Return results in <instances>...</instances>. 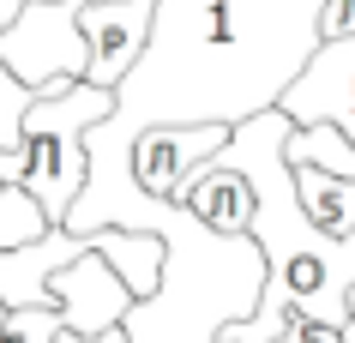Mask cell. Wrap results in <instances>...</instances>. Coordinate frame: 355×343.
<instances>
[{
    "label": "cell",
    "mask_w": 355,
    "mask_h": 343,
    "mask_svg": "<svg viewBox=\"0 0 355 343\" xmlns=\"http://www.w3.org/2000/svg\"><path fill=\"white\" fill-rule=\"evenodd\" d=\"M277 343H343V331H331V325H313V319H289Z\"/></svg>",
    "instance_id": "obj_15"
},
{
    "label": "cell",
    "mask_w": 355,
    "mask_h": 343,
    "mask_svg": "<svg viewBox=\"0 0 355 343\" xmlns=\"http://www.w3.org/2000/svg\"><path fill=\"white\" fill-rule=\"evenodd\" d=\"M295 175V205L301 217L325 235V241H349L355 235V181H343V175H325V169H289Z\"/></svg>",
    "instance_id": "obj_11"
},
{
    "label": "cell",
    "mask_w": 355,
    "mask_h": 343,
    "mask_svg": "<svg viewBox=\"0 0 355 343\" xmlns=\"http://www.w3.org/2000/svg\"><path fill=\"white\" fill-rule=\"evenodd\" d=\"M42 235H49L42 205L24 187H0V253H6V247H24V241H42ZM0 319H6V313H0Z\"/></svg>",
    "instance_id": "obj_13"
},
{
    "label": "cell",
    "mask_w": 355,
    "mask_h": 343,
    "mask_svg": "<svg viewBox=\"0 0 355 343\" xmlns=\"http://www.w3.org/2000/svg\"><path fill=\"white\" fill-rule=\"evenodd\" d=\"M349 319H355V289H349Z\"/></svg>",
    "instance_id": "obj_17"
},
{
    "label": "cell",
    "mask_w": 355,
    "mask_h": 343,
    "mask_svg": "<svg viewBox=\"0 0 355 343\" xmlns=\"http://www.w3.org/2000/svg\"><path fill=\"white\" fill-rule=\"evenodd\" d=\"M150 6L157 0H103V6H78L73 24L85 37V85L114 91L132 73V60L150 37Z\"/></svg>",
    "instance_id": "obj_6"
},
{
    "label": "cell",
    "mask_w": 355,
    "mask_h": 343,
    "mask_svg": "<svg viewBox=\"0 0 355 343\" xmlns=\"http://www.w3.org/2000/svg\"><path fill=\"white\" fill-rule=\"evenodd\" d=\"M114 109V91H96V85H42L24 103L19 121V187L31 193L49 217V229H67V211H73L78 187H85V133Z\"/></svg>",
    "instance_id": "obj_3"
},
{
    "label": "cell",
    "mask_w": 355,
    "mask_h": 343,
    "mask_svg": "<svg viewBox=\"0 0 355 343\" xmlns=\"http://www.w3.org/2000/svg\"><path fill=\"white\" fill-rule=\"evenodd\" d=\"M49 301H55L67 337H103V331H121L132 295L121 289V277L109 271V259L91 247V253H78L67 271L49 277Z\"/></svg>",
    "instance_id": "obj_8"
},
{
    "label": "cell",
    "mask_w": 355,
    "mask_h": 343,
    "mask_svg": "<svg viewBox=\"0 0 355 343\" xmlns=\"http://www.w3.org/2000/svg\"><path fill=\"white\" fill-rule=\"evenodd\" d=\"M289 121L277 109L253 114L241 127H229V145L199 169H229L253 187V223L247 235L265 253V289L253 319L229 325L217 343H277L289 319H313L331 331H349V289H355V235L325 241L295 205V175H289Z\"/></svg>",
    "instance_id": "obj_2"
},
{
    "label": "cell",
    "mask_w": 355,
    "mask_h": 343,
    "mask_svg": "<svg viewBox=\"0 0 355 343\" xmlns=\"http://www.w3.org/2000/svg\"><path fill=\"white\" fill-rule=\"evenodd\" d=\"M229 145V127H157L139 133L127 151V175L145 199H181L187 175Z\"/></svg>",
    "instance_id": "obj_7"
},
{
    "label": "cell",
    "mask_w": 355,
    "mask_h": 343,
    "mask_svg": "<svg viewBox=\"0 0 355 343\" xmlns=\"http://www.w3.org/2000/svg\"><path fill=\"white\" fill-rule=\"evenodd\" d=\"M78 253H91V235L73 229H49L42 241L0 253V313H24V307H55L49 301V277L67 271Z\"/></svg>",
    "instance_id": "obj_9"
},
{
    "label": "cell",
    "mask_w": 355,
    "mask_h": 343,
    "mask_svg": "<svg viewBox=\"0 0 355 343\" xmlns=\"http://www.w3.org/2000/svg\"><path fill=\"white\" fill-rule=\"evenodd\" d=\"M181 205L217 235H247V223H253V187L229 169H193L181 187Z\"/></svg>",
    "instance_id": "obj_10"
},
{
    "label": "cell",
    "mask_w": 355,
    "mask_h": 343,
    "mask_svg": "<svg viewBox=\"0 0 355 343\" xmlns=\"http://www.w3.org/2000/svg\"><path fill=\"white\" fill-rule=\"evenodd\" d=\"M277 114L289 127H337L355 151V37L319 42L295 85L277 96Z\"/></svg>",
    "instance_id": "obj_5"
},
{
    "label": "cell",
    "mask_w": 355,
    "mask_h": 343,
    "mask_svg": "<svg viewBox=\"0 0 355 343\" xmlns=\"http://www.w3.org/2000/svg\"><path fill=\"white\" fill-rule=\"evenodd\" d=\"M55 343H127V337H121V331H103V337H67V331H60Z\"/></svg>",
    "instance_id": "obj_16"
},
{
    "label": "cell",
    "mask_w": 355,
    "mask_h": 343,
    "mask_svg": "<svg viewBox=\"0 0 355 343\" xmlns=\"http://www.w3.org/2000/svg\"><path fill=\"white\" fill-rule=\"evenodd\" d=\"M67 325H60L55 307H24V313H6L0 319V343H55Z\"/></svg>",
    "instance_id": "obj_14"
},
{
    "label": "cell",
    "mask_w": 355,
    "mask_h": 343,
    "mask_svg": "<svg viewBox=\"0 0 355 343\" xmlns=\"http://www.w3.org/2000/svg\"><path fill=\"white\" fill-rule=\"evenodd\" d=\"M325 0H157L114 109L85 133V157H127L157 127H241L277 96L319 49Z\"/></svg>",
    "instance_id": "obj_1"
},
{
    "label": "cell",
    "mask_w": 355,
    "mask_h": 343,
    "mask_svg": "<svg viewBox=\"0 0 355 343\" xmlns=\"http://www.w3.org/2000/svg\"><path fill=\"white\" fill-rule=\"evenodd\" d=\"M283 157H289V169H325V175H343V181H355V151L343 145V133L337 127H295L289 133V145H283Z\"/></svg>",
    "instance_id": "obj_12"
},
{
    "label": "cell",
    "mask_w": 355,
    "mask_h": 343,
    "mask_svg": "<svg viewBox=\"0 0 355 343\" xmlns=\"http://www.w3.org/2000/svg\"><path fill=\"white\" fill-rule=\"evenodd\" d=\"M73 0H24L19 19L0 30V73L42 91V85H78L85 78V37L73 24Z\"/></svg>",
    "instance_id": "obj_4"
}]
</instances>
